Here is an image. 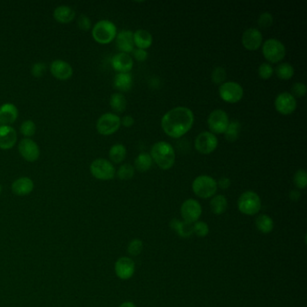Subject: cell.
<instances>
[{
	"instance_id": "1",
	"label": "cell",
	"mask_w": 307,
	"mask_h": 307,
	"mask_svg": "<svg viewBox=\"0 0 307 307\" xmlns=\"http://www.w3.org/2000/svg\"><path fill=\"white\" fill-rule=\"evenodd\" d=\"M195 116L191 109L176 106L170 109L161 118V128L165 134L172 138H180L191 130Z\"/></svg>"
},
{
	"instance_id": "2",
	"label": "cell",
	"mask_w": 307,
	"mask_h": 307,
	"mask_svg": "<svg viewBox=\"0 0 307 307\" xmlns=\"http://www.w3.org/2000/svg\"><path fill=\"white\" fill-rule=\"evenodd\" d=\"M150 154L152 161L160 169L167 170L171 169L175 164L176 152L172 145L168 142L160 141L154 143Z\"/></svg>"
},
{
	"instance_id": "3",
	"label": "cell",
	"mask_w": 307,
	"mask_h": 307,
	"mask_svg": "<svg viewBox=\"0 0 307 307\" xmlns=\"http://www.w3.org/2000/svg\"><path fill=\"white\" fill-rule=\"evenodd\" d=\"M91 34L94 40L99 45H108L116 39L117 28L115 23L103 19L94 25Z\"/></svg>"
},
{
	"instance_id": "4",
	"label": "cell",
	"mask_w": 307,
	"mask_h": 307,
	"mask_svg": "<svg viewBox=\"0 0 307 307\" xmlns=\"http://www.w3.org/2000/svg\"><path fill=\"white\" fill-rule=\"evenodd\" d=\"M217 183L214 178L207 175L196 177L193 183L192 189L196 196L206 199L213 198L217 191Z\"/></svg>"
},
{
	"instance_id": "5",
	"label": "cell",
	"mask_w": 307,
	"mask_h": 307,
	"mask_svg": "<svg viewBox=\"0 0 307 307\" xmlns=\"http://www.w3.org/2000/svg\"><path fill=\"white\" fill-rule=\"evenodd\" d=\"M287 50L282 41L276 38H270L262 43V54L269 63H278L286 56Z\"/></svg>"
},
{
	"instance_id": "6",
	"label": "cell",
	"mask_w": 307,
	"mask_h": 307,
	"mask_svg": "<svg viewBox=\"0 0 307 307\" xmlns=\"http://www.w3.org/2000/svg\"><path fill=\"white\" fill-rule=\"evenodd\" d=\"M91 175L98 180H111L116 177V169L111 161L98 158L94 160L90 167Z\"/></svg>"
},
{
	"instance_id": "7",
	"label": "cell",
	"mask_w": 307,
	"mask_h": 307,
	"mask_svg": "<svg viewBox=\"0 0 307 307\" xmlns=\"http://www.w3.org/2000/svg\"><path fill=\"white\" fill-rule=\"evenodd\" d=\"M261 208V200L254 191H245L238 199V209L246 215H255Z\"/></svg>"
},
{
	"instance_id": "8",
	"label": "cell",
	"mask_w": 307,
	"mask_h": 307,
	"mask_svg": "<svg viewBox=\"0 0 307 307\" xmlns=\"http://www.w3.org/2000/svg\"><path fill=\"white\" fill-rule=\"evenodd\" d=\"M121 118L114 113H105L97 121L96 128L98 134L104 136L114 135L119 130Z\"/></svg>"
},
{
	"instance_id": "9",
	"label": "cell",
	"mask_w": 307,
	"mask_h": 307,
	"mask_svg": "<svg viewBox=\"0 0 307 307\" xmlns=\"http://www.w3.org/2000/svg\"><path fill=\"white\" fill-rule=\"evenodd\" d=\"M219 96L225 102L234 104L244 98V87L239 83L226 81L219 86Z\"/></svg>"
},
{
	"instance_id": "10",
	"label": "cell",
	"mask_w": 307,
	"mask_h": 307,
	"mask_svg": "<svg viewBox=\"0 0 307 307\" xmlns=\"http://www.w3.org/2000/svg\"><path fill=\"white\" fill-rule=\"evenodd\" d=\"M229 124L230 119L228 115L223 109H215L212 111L207 118L208 127L211 130V133H213L214 135L225 134Z\"/></svg>"
},
{
	"instance_id": "11",
	"label": "cell",
	"mask_w": 307,
	"mask_h": 307,
	"mask_svg": "<svg viewBox=\"0 0 307 307\" xmlns=\"http://www.w3.org/2000/svg\"><path fill=\"white\" fill-rule=\"evenodd\" d=\"M218 146V139L211 131L200 133L195 140V150L201 154H210L214 152Z\"/></svg>"
},
{
	"instance_id": "12",
	"label": "cell",
	"mask_w": 307,
	"mask_h": 307,
	"mask_svg": "<svg viewBox=\"0 0 307 307\" xmlns=\"http://www.w3.org/2000/svg\"><path fill=\"white\" fill-rule=\"evenodd\" d=\"M180 213L183 221L193 224L199 221V218L201 216L202 206L195 199H187L181 206Z\"/></svg>"
},
{
	"instance_id": "13",
	"label": "cell",
	"mask_w": 307,
	"mask_h": 307,
	"mask_svg": "<svg viewBox=\"0 0 307 307\" xmlns=\"http://www.w3.org/2000/svg\"><path fill=\"white\" fill-rule=\"evenodd\" d=\"M19 154L25 161L34 162L40 157V148L37 143L31 138H24L18 143Z\"/></svg>"
},
{
	"instance_id": "14",
	"label": "cell",
	"mask_w": 307,
	"mask_h": 307,
	"mask_svg": "<svg viewBox=\"0 0 307 307\" xmlns=\"http://www.w3.org/2000/svg\"><path fill=\"white\" fill-rule=\"evenodd\" d=\"M296 106L297 103L296 98H294L289 92L278 94L275 99V107L277 112L280 113L281 115H291L292 113L295 112Z\"/></svg>"
},
{
	"instance_id": "15",
	"label": "cell",
	"mask_w": 307,
	"mask_h": 307,
	"mask_svg": "<svg viewBox=\"0 0 307 307\" xmlns=\"http://www.w3.org/2000/svg\"><path fill=\"white\" fill-rule=\"evenodd\" d=\"M242 42L244 48H246L249 51H257L262 45V34L260 31L255 27L248 28L243 34Z\"/></svg>"
},
{
	"instance_id": "16",
	"label": "cell",
	"mask_w": 307,
	"mask_h": 307,
	"mask_svg": "<svg viewBox=\"0 0 307 307\" xmlns=\"http://www.w3.org/2000/svg\"><path fill=\"white\" fill-rule=\"evenodd\" d=\"M50 72L55 79L65 81L73 75V68L65 60H55L50 65Z\"/></svg>"
},
{
	"instance_id": "17",
	"label": "cell",
	"mask_w": 307,
	"mask_h": 307,
	"mask_svg": "<svg viewBox=\"0 0 307 307\" xmlns=\"http://www.w3.org/2000/svg\"><path fill=\"white\" fill-rule=\"evenodd\" d=\"M116 276L123 280L131 278L135 271V264L131 258L122 257L116 260L115 264Z\"/></svg>"
},
{
	"instance_id": "18",
	"label": "cell",
	"mask_w": 307,
	"mask_h": 307,
	"mask_svg": "<svg viewBox=\"0 0 307 307\" xmlns=\"http://www.w3.org/2000/svg\"><path fill=\"white\" fill-rule=\"evenodd\" d=\"M111 65L117 73H129L134 68V59L128 53H116L111 59Z\"/></svg>"
},
{
	"instance_id": "19",
	"label": "cell",
	"mask_w": 307,
	"mask_h": 307,
	"mask_svg": "<svg viewBox=\"0 0 307 307\" xmlns=\"http://www.w3.org/2000/svg\"><path fill=\"white\" fill-rule=\"evenodd\" d=\"M116 47L120 51V53H131L135 49L134 41V32L127 29L120 31L116 34Z\"/></svg>"
},
{
	"instance_id": "20",
	"label": "cell",
	"mask_w": 307,
	"mask_h": 307,
	"mask_svg": "<svg viewBox=\"0 0 307 307\" xmlns=\"http://www.w3.org/2000/svg\"><path fill=\"white\" fill-rule=\"evenodd\" d=\"M17 142V133L11 125H0V149L10 150Z\"/></svg>"
},
{
	"instance_id": "21",
	"label": "cell",
	"mask_w": 307,
	"mask_h": 307,
	"mask_svg": "<svg viewBox=\"0 0 307 307\" xmlns=\"http://www.w3.org/2000/svg\"><path fill=\"white\" fill-rule=\"evenodd\" d=\"M18 109L12 103L0 105V125H11L18 118Z\"/></svg>"
},
{
	"instance_id": "22",
	"label": "cell",
	"mask_w": 307,
	"mask_h": 307,
	"mask_svg": "<svg viewBox=\"0 0 307 307\" xmlns=\"http://www.w3.org/2000/svg\"><path fill=\"white\" fill-rule=\"evenodd\" d=\"M34 188V181L28 177H21L16 179L11 186L12 192L18 196L29 195Z\"/></svg>"
},
{
	"instance_id": "23",
	"label": "cell",
	"mask_w": 307,
	"mask_h": 307,
	"mask_svg": "<svg viewBox=\"0 0 307 307\" xmlns=\"http://www.w3.org/2000/svg\"><path fill=\"white\" fill-rule=\"evenodd\" d=\"M76 13L73 8L62 5L57 7L53 11V18L60 24H70L75 18Z\"/></svg>"
},
{
	"instance_id": "24",
	"label": "cell",
	"mask_w": 307,
	"mask_h": 307,
	"mask_svg": "<svg viewBox=\"0 0 307 307\" xmlns=\"http://www.w3.org/2000/svg\"><path fill=\"white\" fill-rule=\"evenodd\" d=\"M134 41L135 46L139 49L146 50L152 45L154 38L149 31L138 29L134 33Z\"/></svg>"
},
{
	"instance_id": "25",
	"label": "cell",
	"mask_w": 307,
	"mask_h": 307,
	"mask_svg": "<svg viewBox=\"0 0 307 307\" xmlns=\"http://www.w3.org/2000/svg\"><path fill=\"white\" fill-rule=\"evenodd\" d=\"M133 77L130 73H116L114 78V86L120 92H128L133 86Z\"/></svg>"
},
{
	"instance_id": "26",
	"label": "cell",
	"mask_w": 307,
	"mask_h": 307,
	"mask_svg": "<svg viewBox=\"0 0 307 307\" xmlns=\"http://www.w3.org/2000/svg\"><path fill=\"white\" fill-rule=\"evenodd\" d=\"M170 227L178 235L182 238H188L194 233L192 224L180 221L179 219H173L172 221L170 222Z\"/></svg>"
},
{
	"instance_id": "27",
	"label": "cell",
	"mask_w": 307,
	"mask_h": 307,
	"mask_svg": "<svg viewBox=\"0 0 307 307\" xmlns=\"http://www.w3.org/2000/svg\"><path fill=\"white\" fill-rule=\"evenodd\" d=\"M228 207V201L224 195H216L213 196L210 201V208L213 214L221 215L225 214Z\"/></svg>"
},
{
	"instance_id": "28",
	"label": "cell",
	"mask_w": 307,
	"mask_h": 307,
	"mask_svg": "<svg viewBox=\"0 0 307 307\" xmlns=\"http://www.w3.org/2000/svg\"><path fill=\"white\" fill-rule=\"evenodd\" d=\"M126 154H127V150L124 144L116 143L109 150V159L112 163L119 164L124 161Z\"/></svg>"
},
{
	"instance_id": "29",
	"label": "cell",
	"mask_w": 307,
	"mask_h": 307,
	"mask_svg": "<svg viewBox=\"0 0 307 307\" xmlns=\"http://www.w3.org/2000/svg\"><path fill=\"white\" fill-rule=\"evenodd\" d=\"M152 158L148 152H141L135 161V169L140 172H145L152 166Z\"/></svg>"
},
{
	"instance_id": "30",
	"label": "cell",
	"mask_w": 307,
	"mask_h": 307,
	"mask_svg": "<svg viewBox=\"0 0 307 307\" xmlns=\"http://www.w3.org/2000/svg\"><path fill=\"white\" fill-rule=\"evenodd\" d=\"M109 104L111 108L116 113H123L127 105L126 98L123 94L120 92L114 93L111 95L110 99H109Z\"/></svg>"
},
{
	"instance_id": "31",
	"label": "cell",
	"mask_w": 307,
	"mask_h": 307,
	"mask_svg": "<svg viewBox=\"0 0 307 307\" xmlns=\"http://www.w3.org/2000/svg\"><path fill=\"white\" fill-rule=\"evenodd\" d=\"M274 73H276L278 79L282 80H289L292 79L295 74V69L291 64L289 62H283L279 63L274 70Z\"/></svg>"
},
{
	"instance_id": "32",
	"label": "cell",
	"mask_w": 307,
	"mask_h": 307,
	"mask_svg": "<svg viewBox=\"0 0 307 307\" xmlns=\"http://www.w3.org/2000/svg\"><path fill=\"white\" fill-rule=\"evenodd\" d=\"M256 226L258 228V231L262 232L264 234L270 233L273 231L274 222L272 218L270 217L267 214H260L258 215L256 221H255Z\"/></svg>"
},
{
	"instance_id": "33",
	"label": "cell",
	"mask_w": 307,
	"mask_h": 307,
	"mask_svg": "<svg viewBox=\"0 0 307 307\" xmlns=\"http://www.w3.org/2000/svg\"><path fill=\"white\" fill-rule=\"evenodd\" d=\"M240 126L242 124L239 121H230L228 127L225 133V139L230 143L235 142L240 135Z\"/></svg>"
},
{
	"instance_id": "34",
	"label": "cell",
	"mask_w": 307,
	"mask_h": 307,
	"mask_svg": "<svg viewBox=\"0 0 307 307\" xmlns=\"http://www.w3.org/2000/svg\"><path fill=\"white\" fill-rule=\"evenodd\" d=\"M116 175L121 180H131L135 176V167L129 163L121 165L116 170Z\"/></svg>"
},
{
	"instance_id": "35",
	"label": "cell",
	"mask_w": 307,
	"mask_h": 307,
	"mask_svg": "<svg viewBox=\"0 0 307 307\" xmlns=\"http://www.w3.org/2000/svg\"><path fill=\"white\" fill-rule=\"evenodd\" d=\"M20 133L23 136H25V138H31L36 133V124L30 119L24 121L20 125Z\"/></svg>"
},
{
	"instance_id": "36",
	"label": "cell",
	"mask_w": 307,
	"mask_h": 307,
	"mask_svg": "<svg viewBox=\"0 0 307 307\" xmlns=\"http://www.w3.org/2000/svg\"><path fill=\"white\" fill-rule=\"evenodd\" d=\"M227 78V73L224 67L214 68V71L212 72V75H211V79L212 81L216 84V85H222L223 83L225 82V79Z\"/></svg>"
},
{
	"instance_id": "37",
	"label": "cell",
	"mask_w": 307,
	"mask_h": 307,
	"mask_svg": "<svg viewBox=\"0 0 307 307\" xmlns=\"http://www.w3.org/2000/svg\"><path fill=\"white\" fill-rule=\"evenodd\" d=\"M294 183L299 189H304L307 185V173L305 169H300L294 175Z\"/></svg>"
},
{
	"instance_id": "38",
	"label": "cell",
	"mask_w": 307,
	"mask_h": 307,
	"mask_svg": "<svg viewBox=\"0 0 307 307\" xmlns=\"http://www.w3.org/2000/svg\"><path fill=\"white\" fill-rule=\"evenodd\" d=\"M273 15L270 12H264L258 16V25L261 29H268L273 24Z\"/></svg>"
},
{
	"instance_id": "39",
	"label": "cell",
	"mask_w": 307,
	"mask_h": 307,
	"mask_svg": "<svg viewBox=\"0 0 307 307\" xmlns=\"http://www.w3.org/2000/svg\"><path fill=\"white\" fill-rule=\"evenodd\" d=\"M258 76L262 79H269L273 76L274 69L269 62H263L258 69Z\"/></svg>"
},
{
	"instance_id": "40",
	"label": "cell",
	"mask_w": 307,
	"mask_h": 307,
	"mask_svg": "<svg viewBox=\"0 0 307 307\" xmlns=\"http://www.w3.org/2000/svg\"><path fill=\"white\" fill-rule=\"evenodd\" d=\"M143 242L139 239H134L128 244L127 251L131 256H138L143 251Z\"/></svg>"
},
{
	"instance_id": "41",
	"label": "cell",
	"mask_w": 307,
	"mask_h": 307,
	"mask_svg": "<svg viewBox=\"0 0 307 307\" xmlns=\"http://www.w3.org/2000/svg\"><path fill=\"white\" fill-rule=\"evenodd\" d=\"M193 232L199 237H206L209 233V227L205 222H195L193 225Z\"/></svg>"
},
{
	"instance_id": "42",
	"label": "cell",
	"mask_w": 307,
	"mask_h": 307,
	"mask_svg": "<svg viewBox=\"0 0 307 307\" xmlns=\"http://www.w3.org/2000/svg\"><path fill=\"white\" fill-rule=\"evenodd\" d=\"M307 89L303 82H296L291 87V95L294 98H303L306 94Z\"/></svg>"
},
{
	"instance_id": "43",
	"label": "cell",
	"mask_w": 307,
	"mask_h": 307,
	"mask_svg": "<svg viewBox=\"0 0 307 307\" xmlns=\"http://www.w3.org/2000/svg\"><path fill=\"white\" fill-rule=\"evenodd\" d=\"M77 25L79 29L84 32H87L92 29V22L90 17L86 15H79V18L77 20Z\"/></svg>"
},
{
	"instance_id": "44",
	"label": "cell",
	"mask_w": 307,
	"mask_h": 307,
	"mask_svg": "<svg viewBox=\"0 0 307 307\" xmlns=\"http://www.w3.org/2000/svg\"><path fill=\"white\" fill-rule=\"evenodd\" d=\"M46 71V64L42 62H36L33 65L31 69V73L34 76V78H41L43 76Z\"/></svg>"
},
{
	"instance_id": "45",
	"label": "cell",
	"mask_w": 307,
	"mask_h": 307,
	"mask_svg": "<svg viewBox=\"0 0 307 307\" xmlns=\"http://www.w3.org/2000/svg\"><path fill=\"white\" fill-rule=\"evenodd\" d=\"M131 53H133V56H134L135 60H138V61L143 62V61H145L148 59V52L146 50L136 48V49H134Z\"/></svg>"
},
{
	"instance_id": "46",
	"label": "cell",
	"mask_w": 307,
	"mask_h": 307,
	"mask_svg": "<svg viewBox=\"0 0 307 307\" xmlns=\"http://www.w3.org/2000/svg\"><path fill=\"white\" fill-rule=\"evenodd\" d=\"M216 183H217V187H220L224 190L228 189L229 187H231V180L227 177H222L218 181H216Z\"/></svg>"
},
{
	"instance_id": "47",
	"label": "cell",
	"mask_w": 307,
	"mask_h": 307,
	"mask_svg": "<svg viewBox=\"0 0 307 307\" xmlns=\"http://www.w3.org/2000/svg\"><path fill=\"white\" fill-rule=\"evenodd\" d=\"M121 124L124 125V127H131L135 124V119L131 116H125L121 118Z\"/></svg>"
},
{
	"instance_id": "48",
	"label": "cell",
	"mask_w": 307,
	"mask_h": 307,
	"mask_svg": "<svg viewBox=\"0 0 307 307\" xmlns=\"http://www.w3.org/2000/svg\"><path fill=\"white\" fill-rule=\"evenodd\" d=\"M289 198L292 201H298L301 198V193L298 190H292L289 194Z\"/></svg>"
},
{
	"instance_id": "49",
	"label": "cell",
	"mask_w": 307,
	"mask_h": 307,
	"mask_svg": "<svg viewBox=\"0 0 307 307\" xmlns=\"http://www.w3.org/2000/svg\"><path fill=\"white\" fill-rule=\"evenodd\" d=\"M119 307H136V305H135V303H131V302H124Z\"/></svg>"
},
{
	"instance_id": "50",
	"label": "cell",
	"mask_w": 307,
	"mask_h": 307,
	"mask_svg": "<svg viewBox=\"0 0 307 307\" xmlns=\"http://www.w3.org/2000/svg\"><path fill=\"white\" fill-rule=\"evenodd\" d=\"M1 193H2V186H1V184H0V195H1Z\"/></svg>"
}]
</instances>
